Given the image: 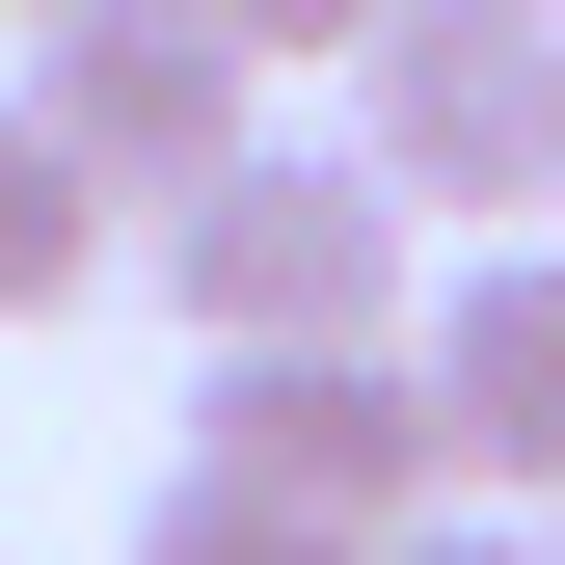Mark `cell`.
<instances>
[{"instance_id": "cell-1", "label": "cell", "mask_w": 565, "mask_h": 565, "mask_svg": "<svg viewBox=\"0 0 565 565\" xmlns=\"http://www.w3.org/2000/svg\"><path fill=\"white\" fill-rule=\"evenodd\" d=\"M189 350H323V323H431V189L377 162V135H243L216 189H162L135 216Z\"/></svg>"}, {"instance_id": "cell-8", "label": "cell", "mask_w": 565, "mask_h": 565, "mask_svg": "<svg viewBox=\"0 0 565 565\" xmlns=\"http://www.w3.org/2000/svg\"><path fill=\"white\" fill-rule=\"evenodd\" d=\"M377 565H565V539H539V512H512V484H431V512H404V539H377Z\"/></svg>"}, {"instance_id": "cell-4", "label": "cell", "mask_w": 565, "mask_h": 565, "mask_svg": "<svg viewBox=\"0 0 565 565\" xmlns=\"http://www.w3.org/2000/svg\"><path fill=\"white\" fill-rule=\"evenodd\" d=\"M243 82H269V54L216 28V0H54V28H28V108L82 135V162L135 189V216L243 162Z\"/></svg>"}, {"instance_id": "cell-9", "label": "cell", "mask_w": 565, "mask_h": 565, "mask_svg": "<svg viewBox=\"0 0 565 565\" xmlns=\"http://www.w3.org/2000/svg\"><path fill=\"white\" fill-rule=\"evenodd\" d=\"M216 28H243V54H377L404 0H216Z\"/></svg>"}, {"instance_id": "cell-7", "label": "cell", "mask_w": 565, "mask_h": 565, "mask_svg": "<svg viewBox=\"0 0 565 565\" xmlns=\"http://www.w3.org/2000/svg\"><path fill=\"white\" fill-rule=\"evenodd\" d=\"M135 565H377V539H350V512H297L269 458H216V431H189L162 484H135Z\"/></svg>"}, {"instance_id": "cell-2", "label": "cell", "mask_w": 565, "mask_h": 565, "mask_svg": "<svg viewBox=\"0 0 565 565\" xmlns=\"http://www.w3.org/2000/svg\"><path fill=\"white\" fill-rule=\"evenodd\" d=\"M350 135L431 216H565V0H404L350 54Z\"/></svg>"}, {"instance_id": "cell-11", "label": "cell", "mask_w": 565, "mask_h": 565, "mask_svg": "<svg viewBox=\"0 0 565 565\" xmlns=\"http://www.w3.org/2000/svg\"><path fill=\"white\" fill-rule=\"evenodd\" d=\"M539 539H565V512H539Z\"/></svg>"}, {"instance_id": "cell-3", "label": "cell", "mask_w": 565, "mask_h": 565, "mask_svg": "<svg viewBox=\"0 0 565 565\" xmlns=\"http://www.w3.org/2000/svg\"><path fill=\"white\" fill-rule=\"evenodd\" d=\"M216 458H269L297 512L404 539L458 484V404H431V323H323V350H216Z\"/></svg>"}, {"instance_id": "cell-6", "label": "cell", "mask_w": 565, "mask_h": 565, "mask_svg": "<svg viewBox=\"0 0 565 565\" xmlns=\"http://www.w3.org/2000/svg\"><path fill=\"white\" fill-rule=\"evenodd\" d=\"M82 269H135V189H108L54 108H0V323H54Z\"/></svg>"}, {"instance_id": "cell-5", "label": "cell", "mask_w": 565, "mask_h": 565, "mask_svg": "<svg viewBox=\"0 0 565 565\" xmlns=\"http://www.w3.org/2000/svg\"><path fill=\"white\" fill-rule=\"evenodd\" d=\"M431 404H458V484L565 512V243H458V297H431Z\"/></svg>"}, {"instance_id": "cell-10", "label": "cell", "mask_w": 565, "mask_h": 565, "mask_svg": "<svg viewBox=\"0 0 565 565\" xmlns=\"http://www.w3.org/2000/svg\"><path fill=\"white\" fill-rule=\"evenodd\" d=\"M0 28H54V0H0Z\"/></svg>"}]
</instances>
